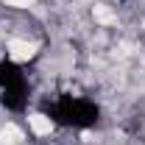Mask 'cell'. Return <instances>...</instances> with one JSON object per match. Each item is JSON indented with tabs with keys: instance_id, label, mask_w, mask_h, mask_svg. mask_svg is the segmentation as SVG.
<instances>
[{
	"instance_id": "3957f363",
	"label": "cell",
	"mask_w": 145,
	"mask_h": 145,
	"mask_svg": "<svg viewBox=\"0 0 145 145\" xmlns=\"http://www.w3.org/2000/svg\"><path fill=\"white\" fill-rule=\"evenodd\" d=\"M20 140H22V134H20L17 126H6L3 131H0V142L3 145H17Z\"/></svg>"
},
{
	"instance_id": "277c9868",
	"label": "cell",
	"mask_w": 145,
	"mask_h": 145,
	"mask_svg": "<svg viewBox=\"0 0 145 145\" xmlns=\"http://www.w3.org/2000/svg\"><path fill=\"white\" fill-rule=\"evenodd\" d=\"M95 20L98 22H114V14L109 11L106 6H95Z\"/></svg>"
},
{
	"instance_id": "6da1fadb",
	"label": "cell",
	"mask_w": 145,
	"mask_h": 145,
	"mask_svg": "<svg viewBox=\"0 0 145 145\" xmlns=\"http://www.w3.org/2000/svg\"><path fill=\"white\" fill-rule=\"evenodd\" d=\"M34 45L31 42H22V39H11L8 42V56L14 59V61H28L31 56H34Z\"/></svg>"
},
{
	"instance_id": "7a4b0ae2",
	"label": "cell",
	"mask_w": 145,
	"mask_h": 145,
	"mask_svg": "<svg viewBox=\"0 0 145 145\" xmlns=\"http://www.w3.org/2000/svg\"><path fill=\"white\" fill-rule=\"evenodd\" d=\"M31 120V128H34V134H50V128H53V123H50V117H45V114H31L28 117Z\"/></svg>"
},
{
	"instance_id": "5b68a950",
	"label": "cell",
	"mask_w": 145,
	"mask_h": 145,
	"mask_svg": "<svg viewBox=\"0 0 145 145\" xmlns=\"http://www.w3.org/2000/svg\"><path fill=\"white\" fill-rule=\"evenodd\" d=\"M8 6H17V8H22V6H28V3H34V0H6Z\"/></svg>"
}]
</instances>
